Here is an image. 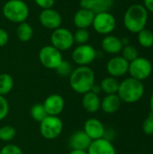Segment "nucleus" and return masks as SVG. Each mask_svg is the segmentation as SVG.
I'll list each match as a JSON object with an SVG mask.
<instances>
[{"instance_id":"4","label":"nucleus","mask_w":153,"mask_h":154,"mask_svg":"<svg viewBox=\"0 0 153 154\" xmlns=\"http://www.w3.org/2000/svg\"><path fill=\"white\" fill-rule=\"evenodd\" d=\"M3 15L6 20L14 23L26 22L29 17V6L23 0H8L2 8Z\"/></svg>"},{"instance_id":"7","label":"nucleus","mask_w":153,"mask_h":154,"mask_svg":"<svg viewBox=\"0 0 153 154\" xmlns=\"http://www.w3.org/2000/svg\"><path fill=\"white\" fill-rule=\"evenodd\" d=\"M39 60L43 67L56 69L63 60L62 53L52 45H45L39 51Z\"/></svg>"},{"instance_id":"22","label":"nucleus","mask_w":153,"mask_h":154,"mask_svg":"<svg viewBox=\"0 0 153 154\" xmlns=\"http://www.w3.org/2000/svg\"><path fill=\"white\" fill-rule=\"evenodd\" d=\"M15 34L19 41L23 42H27L31 41L33 37V29L32 25L29 24L27 22H23L17 25Z\"/></svg>"},{"instance_id":"14","label":"nucleus","mask_w":153,"mask_h":154,"mask_svg":"<svg viewBox=\"0 0 153 154\" xmlns=\"http://www.w3.org/2000/svg\"><path fill=\"white\" fill-rule=\"evenodd\" d=\"M83 131L92 140H97L103 138L106 134V127L104 124L96 118H89L86 120Z\"/></svg>"},{"instance_id":"21","label":"nucleus","mask_w":153,"mask_h":154,"mask_svg":"<svg viewBox=\"0 0 153 154\" xmlns=\"http://www.w3.org/2000/svg\"><path fill=\"white\" fill-rule=\"evenodd\" d=\"M82 106L87 113L94 114L101 108V99L97 94L89 91L83 95Z\"/></svg>"},{"instance_id":"18","label":"nucleus","mask_w":153,"mask_h":154,"mask_svg":"<svg viewBox=\"0 0 153 154\" xmlns=\"http://www.w3.org/2000/svg\"><path fill=\"white\" fill-rule=\"evenodd\" d=\"M95 14L85 8H79L73 16V23L78 29H87L93 24Z\"/></svg>"},{"instance_id":"23","label":"nucleus","mask_w":153,"mask_h":154,"mask_svg":"<svg viewBox=\"0 0 153 154\" xmlns=\"http://www.w3.org/2000/svg\"><path fill=\"white\" fill-rule=\"evenodd\" d=\"M119 84L120 82L117 80L116 78L109 76L102 79V81L100 82V88H101V90L106 95L117 94Z\"/></svg>"},{"instance_id":"1","label":"nucleus","mask_w":153,"mask_h":154,"mask_svg":"<svg viewBox=\"0 0 153 154\" xmlns=\"http://www.w3.org/2000/svg\"><path fill=\"white\" fill-rule=\"evenodd\" d=\"M69 79L71 89L81 95L91 91L92 87L96 84L95 72L88 66H78L74 69Z\"/></svg>"},{"instance_id":"40","label":"nucleus","mask_w":153,"mask_h":154,"mask_svg":"<svg viewBox=\"0 0 153 154\" xmlns=\"http://www.w3.org/2000/svg\"><path fill=\"white\" fill-rule=\"evenodd\" d=\"M145 154H149V153H145Z\"/></svg>"},{"instance_id":"30","label":"nucleus","mask_w":153,"mask_h":154,"mask_svg":"<svg viewBox=\"0 0 153 154\" xmlns=\"http://www.w3.org/2000/svg\"><path fill=\"white\" fill-rule=\"evenodd\" d=\"M73 67L70 62L67 60H62V62L60 64V66L55 69L57 74L60 77H69L70 74L73 71Z\"/></svg>"},{"instance_id":"19","label":"nucleus","mask_w":153,"mask_h":154,"mask_svg":"<svg viewBox=\"0 0 153 154\" xmlns=\"http://www.w3.org/2000/svg\"><path fill=\"white\" fill-rule=\"evenodd\" d=\"M101 47L105 52L111 55H116L122 51L124 46L120 38L112 34H108L103 38L101 42Z\"/></svg>"},{"instance_id":"13","label":"nucleus","mask_w":153,"mask_h":154,"mask_svg":"<svg viewBox=\"0 0 153 154\" xmlns=\"http://www.w3.org/2000/svg\"><path fill=\"white\" fill-rule=\"evenodd\" d=\"M42 105L48 116H59L64 110L65 101L60 95L51 94L45 98Z\"/></svg>"},{"instance_id":"12","label":"nucleus","mask_w":153,"mask_h":154,"mask_svg":"<svg viewBox=\"0 0 153 154\" xmlns=\"http://www.w3.org/2000/svg\"><path fill=\"white\" fill-rule=\"evenodd\" d=\"M129 62L122 56L116 55L111 58L106 63V71L111 77L120 78L128 72Z\"/></svg>"},{"instance_id":"9","label":"nucleus","mask_w":153,"mask_h":154,"mask_svg":"<svg viewBox=\"0 0 153 154\" xmlns=\"http://www.w3.org/2000/svg\"><path fill=\"white\" fill-rule=\"evenodd\" d=\"M92 27L97 33L108 35L115 31L116 27V19L110 12L96 14Z\"/></svg>"},{"instance_id":"28","label":"nucleus","mask_w":153,"mask_h":154,"mask_svg":"<svg viewBox=\"0 0 153 154\" xmlns=\"http://www.w3.org/2000/svg\"><path fill=\"white\" fill-rule=\"evenodd\" d=\"M74 42L78 45L87 44L90 39V33L87 29H77L73 33Z\"/></svg>"},{"instance_id":"11","label":"nucleus","mask_w":153,"mask_h":154,"mask_svg":"<svg viewBox=\"0 0 153 154\" xmlns=\"http://www.w3.org/2000/svg\"><path fill=\"white\" fill-rule=\"evenodd\" d=\"M39 21L44 28L54 31L61 27L62 16L60 14V12L53 8L43 9L40 13Z\"/></svg>"},{"instance_id":"6","label":"nucleus","mask_w":153,"mask_h":154,"mask_svg":"<svg viewBox=\"0 0 153 154\" xmlns=\"http://www.w3.org/2000/svg\"><path fill=\"white\" fill-rule=\"evenodd\" d=\"M128 73L131 78L140 81L147 79L152 73V64L145 57H138L129 62Z\"/></svg>"},{"instance_id":"3","label":"nucleus","mask_w":153,"mask_h":154,"mask_svg":"<svg viewBox=\"0 0 153 154\" xmlns=\"http://www.w3.org/2000/svg\"><path fill=\"white\" fill-rule=\"evenodd\" d=\"M144 92L145 88L142 81L130 77L120 82L117 95L122 102L133 104L142 98Z\"/></svg>"},{"instance_id":"31","label":"nucleus","mask_w":153,"mask_h":154,"mask_svg":"<svg viewBox=\"0 0 153 154\" xmlns=\"http://www.w3.org/2000/svg\"><path fill=\"white\" fill-rule=\"evenodd\" d=\"M9 102L5 96L0 95V121L6 118L9 114Z\"/></svg>"},{"instance_id":"8","label":"nucleus","mask_w":153,"mask_h":154,"mask_svg":"<svg viewBox=\"0 0 153 154\" xmlns=\"http://www.w3.org/2000/svg\"><path fill=\"white\" fill-rule=\"evenodd\" d=\"M50 45L60 51H65L71 49L74 45L73 33L67 28L60 27L52 31L50 35Z\"/></svg>"},{"instance_id":"39","label":"nucleus","mask_w":153,"mask_h":154,"mask_svg":"<svg viewBox=\"0 0 153 154\" xmlns=\"http://www.w3.org/2000/svg\"><path fill=\"white\" fill-rule=\"evenodd\" d=\"M150 108H151V113L153 115V93L150 99Z\"/></svg>"},{"instance_id":"27","label":"nucleus","mask_w":153,"mask_h":154,"mask_svg":"<svg viewBox=\"0 0 153 154\" xmlns=\"http://www.w3.org/2000/svg\"><path fill=\"white\" fill-rule=\"evenodd\" d=\"M16 135V130L12 125H4L0 127V141L8 143L14 140Z\"/></svg>"},{"instance_id":"37","label":"nucleus","mask_w":153,"mask_h":154,"mask_svg":"<svg viewBox=\"0 0 153 154\" xmlns=\"http://www.w3.org/2000/svg\"><path fill=\"white\" fill-rule=\"evenodd\" d=\"M101 91H102V90H101L100 85L95 84V85L92 87V88H91V92H93V93H95V94H97V95H99V93H100Z\"/></svg>"},{"instance_id":"16","label":"nucleus","mask_w":153,"mask_h":154,"mask_svg":"<svg viewBox=\"0 0 153 154\" xmlns=\"http://www.w3.org/2000/svg\"><path fill=\"white\" fill-rule=\"evenodd\" d=\"M92 140L83 130H78L73 133L69 139V146L71 150L87 151Z\"/></svg>"},{"instance_id":"24","label":"nucleus","mask_w":153,"mask_h":154,"mask_svg":"<svg viewBox=\"0 0 153 154\" xmlns=\"http://www.w3.org/2000/svg\"><path fill=\"white\" fill-rule=\"evenodd\" d=\"M14 79L7 73L0 74V95L5 96L9 94L14 88Z\"/></svg>"},{"instance_id":"38","label":"nucleus","mask_w":153,"mask_h":154,"mask_svg":"<svg viewBox=\"0 0 153 154\" xmlns=\"http://www.w3.org/2000/svg\"><path fill=\"white\" fill-rule=\"evenodd\" d=\"M69 154H87V151H79V150H71Z\"/></svg>"},{"instance_id":"10","label":"nucleus","mask_w":153,"mask_h":154,"mask_svg":"<svg viewBox=\"0 0 153 154\" xmlns=\"http://www.w3.org/2000/svg\"><path fill=\"white\" fill-rule=\"evenodd\" d=\"M96 57L97 52L96 49L88 43L78 45L71 54L72 60L78 66H88L96 59Z\"/></svg>"},{"instance_id":"29","label":"nucleus","mask_w":153,"mask_h":154,"mask_svg":"<svg viewBox=\"0 0 153 154\" xmlns=\"http://www.w3.org/2000/svg\"><path fill=\"white\" fill-rule=\"evenodd\" d=\"M121 53H122L121 56L124 57L128 62H131V61L134 60L136 58L139 57V53H138L137 49L134 46L131 45V44L124 46L123 49H122Z\"/></svg>"},{"instance_id":"15","label":"nucleus","mask_w":153,"mask_h":154,"mask_svg":"<svg viewBox=\"0 0 153 154\" xmlns=\"http://www.w3.org/2000/svg\"><path fill=\"white\" fill-rule=\"evenodd\" d=\"M87 152V154H116L112 142L105 137L92 141Z\"/></svg>"},{"instance_id":"20","label":"nucleus","mask_w":153,"mask_h":154,"mask_svg":"<svg viewBox=\"0 0 153 154\" xmlns=\"http://www.w3.org/2000/svg\"><path fill=\"white\" fill-rule=\"evenodd\" d=\"M122 101L117 94H111L106 95L102 100H101V108L102 111L106 114H115L116 113L120 106H121Z\"/></svg>"},{"instance_id":"2","label":"nucleus","mask_w":153,"mask_h":154,"mask_svg":"<svg viewBox=\"0 0 153 154\" xmlns=\"http://www.w3.org/2000/svg\"><path fill=\"white\" fill-rule=\"evenodd\" d=\"M149 19V12L141 4L130 5L124 14V25L132 33H138L146 28Z\"/></svg>"},{"instance_id":"5","label":"nucleus","mask_w":153,"mask_h":154,"mask_svg":"<svg viewBox=\"0 0 153 154\" xmlns=\"http://www.w3.org/2000/svg\"><path fill=\"white\" fill-rule=\"evenodd\" d=\"M63 131V123L59 116H47L40 123V133L46 140L58 138Z\"/></svg>"},{"instance_id":"32","label":"nucleus","mask_w":153,"mask_h":154,"mask_svg":"<svg viewBox=\"0 0 153 154\" xmlns=\"http://www.w3.org/2000/svg\"><path fill=\"white\" fill-rule=\"evenodd\" d=\"M142 131L147 135L153 134V115L151 113H150L149 116L144 119L142 123Z\"/></svg>"},{"instance_id":"35","label":"nucleus","mask_w":153,"mask_h":154,"mask_svg":"<svg viewBox=\"0 0 153 154\" xmlns=\"http://www.w3.org/2000/svg\"><path fill=\"white\" fill-rule=\"evenodd\" d=\"M8 41H9L8 32L5 29L0 28V47H4L5 45H6Z\"/></svg>"},{"instance_id":"33","label":"nucleus","mask_w":153,"mask_h":154,"mask_svg":"<svg viewBox=\"0 0 153 154\" xmlns=\"http://www.w3.org/2000/svg\"><path fill=\"white\" fill-rule=\"evenodd\" d=\"M0 154H23V152L19 146L8 143L0 150Z\"/></svg>"},{"instance_id":"25","label":"nucleus","mask_w":153,"mask_h":154,"mask_svg":"<svg viewBox=\"0 0 153 154\" xmlns=\"http://www.w3.org/2000/svg\"><path fill=\"white\" fill-rule=\"evenodd\" d=\"M137 36L139 44L143 48H151L153 46V32L149 30L144 28L141 32H139Z\"/></svg>"},{"instance_id":"36","label":"nucleus","mask_w":153,"mask_h":154,"mask_svg":"<svg viewBox=\"0 0 153 154\" xmlns=\"http://www.w3.org/2000/svg\"><path fill=\"white\" fill-rule=\"evenodd\" d=\"M143 5L149 13L153 14V0H143Z\"/></svg>"},{"instance_id":"17","label":"nucleus","mask_w":153,"mask_h":154,"mask_svg":"<svg viewBox=\"0 0 153 154\" xmlns=\"http://www.w3.org/2000/svg\"><path fill=\"white\" fill-rule=\"evenodd\" d=\"M114 0H80L79 5L81 8L88 9L95 14L109 12L114 5Z\"/></svg>"},{"instance_id":"26","label":"nucleus","mask_w":153,"mask_h":154,"mask_svg":"<svg viewBox=\"0 0 153 154\" xmlns=\"http://www.w3.org/2000/svg\"><path fill=\"white\" fill-rule=\"evenodd\" d=\"M30 115L35 122L41 123L48 115L42 104L37 103L32 106L30 109Z\"/></svg>"},{"instance_id":"34","label":"nucleus","mask_w":153,"mask_h":154,"mask_svg":"<svg viewBox=\"0 0 153 154\" xmlns=\"http://www.w3.org/2000/svg\"><path fill=\"white\" fill-rule=\"evenodd\" d=\"M33 1L42 10L52 8L55 4V0H33Z\"/></svg>"}]
</instances>
